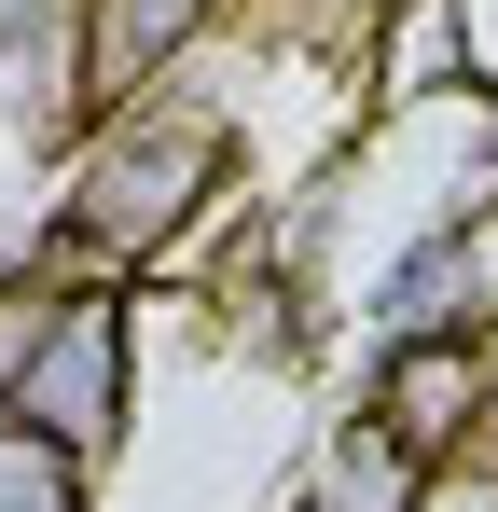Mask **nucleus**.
<instances>
[{
  "mask_svg": "<svg viewBox=\"0 0 498 512\" xmlns=\"http://www.w3.org/2000/svg\"><path fill=\"white\" fill-rule=\"evenodd\" d=\"M83 485H97V471H83L70 443H42L28 416H0V512H97Z\"/></svg>",
  "mask_w": 498,
  "mask_h": 512,
  "instance_id": "0eeeda50",
  "label": "nucleus"
},
{
  "mask_svg": "<svg viewBox=\"0 0 498 512\" xmlns=\"http://www.w3.org/2000/svg\"><path fill=\"white\" fill-rule=\"evenodd\" d=\"M222 28V0H83V42H70V84L83 125L97 111H139L153 84H180V56Z\"/></svg>",
  "mask_w": 498,
  "mask_h": 512,
  "instance_id": "20e7f679",
  "label": "nucleus"
},
{
  "mask_svg": "<svg viewBox=\"0 0 498 512\" xmlns=\"http://www.w3.org/2000/svg\"><path fill=\"white\" fill-rule=\"evenodd\" d=\"M0 416L70 443L83 471H111L139 443V291L125 277H56V319H42V346H28V374H14Z\"/></svg>",
  "mask_w": 498,
  "mask_h": 512,
  "instance_id": "f03ea898",
  "label": "nucleus"
},
{
  "mask_svg": "<svg viewBox=\"0 0 498 512\" xmlns=\"http://www.w3.org/2000/svg\"><path fill=\"white\" fill-rule=\"evenodd\" d=\"M70 42H83V0H0V139H14V153L83 139Z\"/></svg>",
  "mask_w": 498,
  "mask_h": 512,
  "instance_id": "39448f33",
  "label": "nucleus"
},
{
  "mask_svg": "<svg viewBox=\"0 0 498 512\" xmlns=\"http://www.w3.org/2000/svg\"><path fill=\"white\" fill-rule=\"evenodd\" d=\"M236 194V125L222 111H194V97H139V111H97L70 139V180H56V208L28 222V250L42 277H153L208 236V208Z\"/></svg>",
  "mask_w": 498,
  "mask_h": 512,
  "instance_id": "f257e3e1",
  "label": "nucleus"
},
{
  "mask_svg": "<svg viewBox=\"0 0 498 512\" xmlns=\"http://www.w3.org/2000/svg\"><path fill=\"white\" fill-rule=\"evenodd\" d=\"M415 512H498V429L457 443V457H429V471H415Z\"/></svg>",
  "mask_w": 498,
  "mask_h": 512,
  "instance_id": "1a4fd4ad",
  "label": "nucleus"
},
{
  "mask_svg": "<svg viewBox=\"0 0 498 512\" xmlns=\"http://www.w3.org/2000/svg\"><path fill=\"white\" fill-rule=\"evenodd\" d=\"M471 84H485V56H471L457 0H374V28H360V97L374 111H443Z\"/></svg>",
  "mask_w": 498,
  "mask_h": 512,
  "instance_id": "423d86ee",
  "label": "nucleus"
},
{
  "mask_svg": "<svg viewBox=\"0 0 498 512\" xmlns=\"http://www.w3.org/2000/svg\"><path fill=\"white\" fill-rule=\"evenodd\" d=\"M360 416L388 429L415 471L457 457V443H485L498 429V333H402V346H374V402Z\"/></svg>",
  "mask_w": 498,
  "mask_h": 512,
  "instance_id": "7ed1b4c3",
  "label": "nucleus"
},
{
  "mask_svg": "<svg viewBox=\"0 0 498 512\" xmlns=\"http://www.w3.org/2000/svg\"><path fill=\"white\" fill-rule=\"evenodd\" d=\"M14 250H28V222H0V263H14Z\"/></svg>",
  "mask_w": 498,
  "mask_h": 512,
  "instance_id": "9d476101",
  "label": "nucleus"
},
{
  "mask_svg": "<svg viewBox=\"0 0 498 512\" xmlns=\"http://www.w3.org/2000/svg\"><path fill=\"white\" fill-rule=\"evenodd\" d=\"M42 319H56V277H42V250H14V263H0V402H14V374H28Z\"/></svg>",
  "mask_w": 498,
  "mask_h": 512,
  "instance_id": "6e6552de",
  "label": "nucleus"
}]
</instances>
